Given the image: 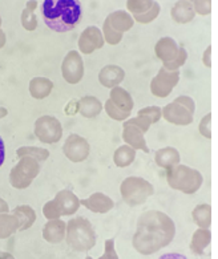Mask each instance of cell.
<instances>
[{
	"label": "cell",
	"instance_id": "obj_1",
	"mask_svg": "<svg viewBox=\"0 0 218 259\" xmlns=\"http://www.w3.org/2000/svg\"><path fill=\"white\" fill-rule=\"evenodd\" d=\"M176 226L166 214L161 211H148L143 214L133 237V247L143 255H152L173 241Z\"/></svg>",
	"mask_w": 218,
	"mask_h": 259
},
{
	"label": "cell",
	"instance_id": "obj_2",
	"mask_svg": "<svg viewBox=\"0 0 218 259\" xmlns=\"http://www.w3.org/2000/svg\"><path fill=\"white\" fill-rule=\"evenodd\" d=\"M41 16L46 25L55 32H68L76 28L82 18L79 0H44Z\"/></svg>",
	"mask_w": 218,
	"mask_h": 259
},
{
	"label": "cell",
	"instance_id": "obj_3",
	"mask_svg": "<svg viewBox=\"0 0 218 259\" xmlns=\"http://www.w3.org/2000/svg\"><path fill=\"white\" fill-rule=\"evenodd\" d=\"M65 241L75 251H90L96 245V233L90 221L81 217H76L67 224Z\"/></svg>",
	"mask_w": 218,
	"mask_h": 259
},
{
	"label": "cell",
	"instance_id": "obj_4",
	"mask_svg": "<svg viewBox=\"0 0 218 259\" xmlns=\"http://www.w3.org/2000/svg\"><path fill=\"white\" fill-rule=\"evenodd\" d=\"M202 174L196 169L188 167L185 165H177L172 167L168 173V182L176 190L185 193V194H193L202 185Z\"/></svg>",
	"mask_w": 218,
	"mask_h": 259
},
{
	"label": "cell",
	"instance_id": "obj_5",
	"mask_svg": "<svg viewBox=\"0 0 218 259\" xmlns=\"http://www.w3.org/2000/svg\"><path fill=\"white\" fill-rule=\"evenodd\" d=\"M39 173V161L32 157L24 156L20 158L16 166L12 167L11 173H10V182H11L12 188L25 189L32 184V181Z\"/></svg>",
	"mask_w": 218,
	"mask_h": 259
},
{
	"label": "cell",
	"instance_id": "obj_6",
	"mask_svg": "<svg viewBox=\"0 0 218 259\" xmlns=\"http://www.w3.org/2000/svg\"><path fill=\"white\" fill-rule=\"evenodd\" d=\"M156 52L161 60H164V68L169 71H179V68L185 64L186 57H188L186 51L177 46L172 37L161 39L156 46Z\"/></svg>",
	"mask_w": 218,
	"mask_h": 259
},
{
	"label": "cell",
	"instance_id": "obj_7",
	"mask_svg": "<svg viewBox=\"0 0 218 259\" xmlns=\"http://www.w3.org/2000/svg\"><path fill=\"white\" fill-rule=\"evenodd\" d=\"M194 101L188 96H180L164 108L166 121L176 125H189L193 122Z\"/></svg>",
	"mask_w": 218,
	"mask_h": 259
},
{
	"label": "cell",
	"instance_id": "obj_8",
	"mask_svg": "<svg viewBox=\"0 0 218 259\" xmlns=\"http://www.w3.org/2000/svg\"><path fill=\"white\" fill-rule=\"evenodd\" d=\"M122 198L130 206H137L153 194V188L143 178H126L121 185Z\"/></svg>",
	"mask_w": 218,
	"mask_h": 259
},
{
	"label": "cell",
	"instance_id": "obj_9",
	"mask_svg": "<svg viewBox=\"0 0 218 259\" xmlns=\"http://www.w3.org/2000/svg\"><path fill=\"white\" fill-rule=\"evenodd\" d=\"M35 135L44 144L58 142L63 136L60 121L54 116H41L35 122Z\"/></svg>",
	"mask_w": 218,
	"mask_h": 259
},
{
	"label": "cell",
	"instance_id": "obj_10",
	"mask_svg": "<svg viewBox=\"0 0 218 259\" xmlns=\"http://www.w3.org/2000/svg\"><path fill=\"white\" fill-rule=\"evenodd\" d=\"M126 7L133 14L135 20L147 24L153 22L160 14V4L154 0H128Z\"/></svg>",
	"mask_w": 218,
	"mask_h": 259
},
{
	"label": "cell",
	"instance_id": "obj_11",
	"mask_svg": "<svg viewBox=\"0 0 218 259\" xmlns=\"http://www.w3.org/2000/svg\"><path fill=\"white\" fill-rule=\"evenodd\" d=\"M61 73L63 77L69 84H77L84 76V63L79 52L71 51L65 56L63 65H61Z\"/></svg>",
	"mask_w": 218,
	"mask_h": 259
},
{
	"label": "cell",
	"instance_id": "obj_12",
	"mask_svg": "<svg viewBox=\"0 0 218 259\" xmlns=\"http://www.w3.org/2000/svg\"><path fill=\"white\" fill-rule=\"evenodd\" d=\"M179 80V71H169L166 68H162L158 72L157 77H154L153 81H152V93L154 96L166 97L169 93L172 92Z\"/></svg>",
	"mask_w": 218,
	"mask_h": 259
},
{
	"label": "cell",
	"instance_id": "obj_13",
	"mask_svg": "<svg viewBox=\"0 0 218 259\" xmlns=\"http://www.w3.org/2000/svg\"><path fill=\"white\" fill-rule=\"evenodd\" d=\"M63 152L72 162H81L88 157L90 145L85 139L77 135H71L63 146Z\"/></svg>",
	"mask_w": 218,
	"mask_h": 259
},
{
	"label": "cell",
	"instance_id": "obj_14",
	"mask_svg": "<svg viewBox=\"0 0 218 259\" xmlns=\"http://www.w3.org/2000/svg\"><path fill=\"white\" fill-rule=\"evenodd\" d=\"M59 215H72L77 211L80 206V199L71 190H61L52 199Z\"/></svg>",
	"mask_w": 218,
	"mask_h": 259
},
{
	"label": "cell",
	"instance_id": "obj_15",
	"mask_svg": "<svg viewBox=\"0 0 218 259\" xmlns=\"http://www.w3.org/2000/svg\"><path fill=\"white\" fill-rule=\"evenodd\" d=\"M104 46L103 33L97 27L91 25L88 28L82 31L79 39V48L82 54H91L97 48H101Z\"/></svg>",
	"mask_w": 218,
	"mask_h": 259
},
{
	"label": "cell",
	"instance_id": "obj_16",
	"mask_svg": "<svg viewBox=\"0 0 218 259\" xmlns=\"http://www.w3.org/2000/svg\"><path fill=\"white\" fill-rule=\"evenodd\" d=\"M67 235V224L61 220H51L44 225L43 238L52 245L60 243Z\"/></svg>",
	"mask_w": 218,
	"mask_h": 259
},
{
	"label": "cell",
	"instance_id": "obj_17",
	"mask_svg": "<svg viewBox=\"0 0 218 259\" xmlns=\"http://www.w3.org/2000/svg\"><path fill=\"white\" fill-rule=\"evenodd\" d=\"M80 205L90 209L93 213H107L115 206V203L109 197H107L103 193H95L88 198L81 199Z\"/></svg>",
	"mask_w": 218,
	"mask_h": 259
},
{
	"label": "cell",
	"instance_id": "obj_18",
	"mask_svg": "<svg viewBox=\"0 0 218 259\" xmlns=\"http://www.w3.org/2000/svg\"><path fill=\"white\" fill-rule=\"evenodd\" d=\"M172 19L179 24H186V23L192 22L196 16V11H194L193 3L190 0H179L176 2L173 6L172 11Z\"/></svg>",
	"mask_w": 218,
	"mask_h": 259
},
{
	"label": "cell",
	"instance_id": "obj_19",
	"mask_svg": "<svg viewBox=\"0 0 218 259\" xmlns=\"http://www.w3.org/2000/svg\"><path fill=\"white\" fill-rule=\"evenodd\" d=\"M211 242V233L209 229H197L194 231L193 237H192V242H190V250L196 255H201L204 254L205 250L209 247Z\"/></svg>",
	"mask_w": 218,
	"mask_h": 259
},
{
	"label": "cell",
	"instance_id": "obj_20",
	"mask_svg": "<svg viewBox=\"0 0 218 259\" xmlns=\"http://www.w3.org/2000/svg\"><path fill=\"white\" fill-rule=\"evenodd\" d=\"M52 89H54V82L51 81L50 78L33 77L29 81V93L36 100H43L47 96H50Z\"/></svg>",
	"mask_w": 218,
	"mask_h": 259
},
{
	"label": "cell",
	"instance_id": "obj_21",
	"mask_svg": "<svg viewBox=\"0 0 218 259\" xmlns=\"http://www.w3.org/2000/svg\"><path fill=\"white\" fill-rule=\"evenodd\" d=\"M107 22L117 32H124V31H128V29L132 28L133 18L125 11H116L112 12L108 16Z\"/></svg>",
	"mask_w": 218,
	"mask_h": 259
},
{
	"label": "cell",
	"instance_id": "obj_22",
	"mask_svg": "<svg viewBox=\"0 0 218 259\" xmlns=\"http://www.w3.org/2000/svg\"><path fill=\"white\" fill-rule=\"evenodd\" d=\"M154 160L160 165L161 167L165 169H172V167L177 166L180 162V153L179 150L175 148H164V149L158 150Z\"/></svg>",
	"mask_w": 218,
	"mask_h": 259
},
{
	"label": "cell",
	"instance_id": "obj_23",
	"mask_svg": "<svg viewBox=\"0 0 218 259\" xmlns=\"http://www.w3.org/2000/svg\"><path fill=\"white\" fill-rule=\"evenodd\" d=\"M12 214H14L19 221V231H24L27 230V229H29L36 220L35 210L27 205H22L18 206V207H15Z\"/></svg>",
	"mask_w": 218,
	"mask_h": 259
},
{
	"label": "cell",
	"instance_id": "obj_24",
	"mask_svg": "<svg viewBox=\"0 0 218 259\" xmlns=\"http://www.w3.org/2000/svg\"><path fill=\"white\" fill-rule=\"evenodd\" d=\"M19 231V221L14 214H0V239H7Z\"/></svg>",
	"mask_w": 218,
	"mask_h": 259
},
{
	"label": "cell",
	"instance_id": "obj_25",
	"mask_svg": "<svg viewBox=\"0 0 218 259\" xmlns=\"http://www.w3.org/2000/svg\"><path fill=\"white\" fill-rule=\"evenodd\" d=\"M194 224L197 225L201 229H209L211 225V207L210 205L207 203H202V205H198L194 207L193 213Z\"/></svg>",
	"mask_w": 218,
	"mask_h": 259
},
{
	"label": "cell",
	"instance_id": "obj_26",
	"mask_svg": "<svg viewBox=\"0 0 218 259\" xmlns=\"http://www.w3.org/2000/svg\"><path fill=\"white\" fill-rule=\"evenodd\" d=\"M101 104L96 97L86 96L79 100V112L84 117L92 118L96 117L97 114L100 113Z\"/></svg>",
	"mask_w": 218,
	"mask_h": 259
},
{
	"label": "cell",
	"instance_id": "obj_27",
	"mask_svg": "<svg viewBox=\"0 0 218 259\" xmlns=\"http://www.w3.org/2000/svg\"><path fill=\"white\" fill-rule=\"evenodd\" d=\"M124 126H125V131H124V135H122L124 136V139H125L130 145L145 150V153L149 152L147 144L144 142V139H143L144 132L141 131L139 126H136V125H135V126H130V125L124 124Z\"/></svg>",
	"mask_w": 218,
	"mask_h": 259
},
{
	"label": "cell",
	"instance_id": "obj_28",
	"mask_svg": "<svg viewBox=\"0 0 218 259\" xmlns=\"http://www.w3.org/2000/svg\"><path fill=\"white\" fill-rule=\"evenodd\" d=\"M111 65H108L107 68H104L103 71L100 72L99 78H100V82L104 84L105 87H112L113 84H117L125 77V73L120 69V68H116V71L113 72V75L111 73Z\"/></svg>",
	"mask_w": 218,
	"mask_h": 259
},
{
	"label": "cell",
	"instance_id": "obj_29",
	"mask_svg": "<svg viewBox=\"0 0 218 259\" xmlns=\"http://www.w3.org/2000/svg\"><path fill=\"white\" fill-rule=\"evenodd\" d=\"M16 154H18L19 158H22L24 156L32 157V158L37 160L39 162H43V161H46L50 157L48 150L41 149V148H35V146H22V148H19Z\"/></svg>",
	"mask_w": 218,
	"mask_h": 259
},
{
	"label": "cell",
	"instance_id": "obj_30",
	"mask_svg": "<svg viewBox=\"0 0 218 259\" xmlns=\"http://www.w3.org/2000/svg\"><path fill=\"white\" fill-rule=\"evenodd\" d=\"M136 156V152L132 150L129 146H121L118 148L117 152L115 154V161L117 166H128L130 165Z\"/></svg>",
	"mask_w": 218,
	"mask_h": 259
},
{
	"label": "cell",
	"instance_id": "obj_31",
	"mask_svg": "<svg viewBox=\"0 0 218 259\" xmlns=\"http://www.w3.org/2000/svg\"><path fill=\"white\" fill-rule=\"evenodd\" d=\"M22 24L27 31H35L37 27V18H36L35 11L25 7L22 12Z\"/></svg>",
	"mask_w": 218,
	"mask_h": 259
},
{
	"label": "cell",
	"instance_id": "obj_32",
	"mask_svg": "<svg viewBox=\"0 0 218 259\" xmlns=\"http://www.w3.org/2000/svg\"><path fill=\"white\" fill-rule=\"evenodd\" d=\"M105 109H107L108 114H109L111 117H113L117 121L125 120L129 116V113H130V112H126V110H122L121 108H116V104L113 103L112 100L107 101V104H105Z\"/></svg>",
	"mask_w": 218,
	"mask_h": 259
},
{
	"label": "cell",
	"instance_id": "obj_33",
	"mask_svg": "<svg viewBox=\"0 0 218 259\" xmlns=\"http://www.w3.org/2000/svg\"><path fill=\"white\" fill-rule=\"evenodd\" d=\"M104 35H105V37H107L108 43L111 44H117L120 40H121V32H117L116 29H113L109 25V23L105 20V23H104Z\"/></svg>",
	"mask_w": 218,
	"mask_h": 259
},
{
	"label": "cell",
	"instance_id": "obj_34",
	"mask_svg": "<svg viewBox=\"0 0 218 259\" xmlns=\"http://www.w3.org/2000/svg\"><path fill=\"white\" fill-rule=\"evenodd\" d=\"M193 7L196 14L206 16L211 12V0H193Z\"/></svg>",
	"mask_w": 218,
	"mask_h": 259
},
{
	"label": "cell",
	"instance_id": "obj_35",
	"mask_svg": "<svg viewBox=\"0 0 218 259\" xmlns=\"http://www.w3.org/2000/svg\"><path fill=\"white\" fill-rule=\"evenodd\" d=\"M139 116H144V117L148 118L153 124V122H157L161 118V109L158 107L145 108V109L140 110Z\"/></svg>",
	"mask_w": 218,
	"mask_h": 259
},
{
	"label": "cell",
	"instance_id": "obj_36",
	"mask_svg": "<svg viewBox=\"0 0 218 259\" xmlns=\"http://www.w3.org/2000/svg\"><path fill=\"white\" fill-rule=\"evenodd\" d=\"M211 113H207L200 122V133L204 136L205 139H211Z\"/></svg>",
	"mask_w": 218,
	"mask_h": 259
},
{
	"label": "cell",
	"instance_id": "obj_37",
	"mask_svg": "<svg viewBox=\"0 0 218 259\" xmlns=\"http://www.w3.org/2000/svg\"><path fill=\"white\" fill-rule=\"evenodd\" d=\"M99 259H120L115 250V241L113 239L105 241V251Z\"/></svg>",
	"mask_w": 218,
	"mask_h": 259
},
{
	"label": "cell",
	"instance_id": "obj_38",
	"mask_svg": "<svg viewBox=\"0 0 218 259\" xmlns=\"http://www.w3.org/2000/svg\"><path fill=\"white\" fill-rule=\"evenodd\" d=\"M125 124H135L136 126H139V128L141 129L143 132H147L148 129H149V126H150V124H152V122H150L148 118H145V117L143 118L141 116H139L137 118H133V120L126 121Z\"/></svg>",
	"mask_w": 218,
	"mask_h": 259
},
{
	"label": "cell",
	"instance_id": "obj_39",
	"mask_svg": "<svg viewBox=\"0 0 218 259\" xmlns=\"http://www.w3.org/2000/svg\"><path fill=\"white\" fill-rule=\"evenodd\" d=\"M79 112V101H75V100H72L67 104V107H65V114H68V116H73L75 113Z\"/></svg>",
	"mask_w": 218,
	"mask_h": 259
},
{
	"label": "cell",
	"instance_id": "obj_40",
	"mask_svg": "<svg viewBox=\"0 0 218 259\" xmlns=\"http://www.w3.org/2000/svg\"><path fill=\"white\" fill-rule=\"evenodd\" d=\"M210 55H211V47L209 46V47H207V48H206V50H205V52H204V57H202V60H204L205 67H207V68H210V67H211Z\"/></svg>",
	"mask_w": 218,
	"mask_h": 259
},
{
	"label": "cell",
	"instance_id": "obj_41",
	"mask_svg": "<svg viewBox=\"0 0 218 259\" xmlns=\"http://www.w3.org/2000/svg\"><path fill=\"white\" fill-rule=\"evenodd\" d=\"M158 259H188V258H186L185 255H183V254H179V252H168V254L160 256Z\"/></svg>",
	"mask_w": 218,
	"mask_h": 259
},
{
	"label": "cell",
	"instance_id": "obj_42",
	"mask_svg": "<svg viewBox=\"0 0 218 259\" xmlns=\"http://www.w3.org/2000/svg\"><path fill=\"white\" fill-rule=\"evenodd\" d=\"M4 157H6V146H4V141L0 136V167L4 162Z\"/></svg>",
	"mask_w": 218,
	"mask_h": 259
},
{
	"label": "cell",
	"instance_id": "obj_43",
	"mask_svg": "<svg viewBox=\"0 0 218 259\" xmlns=\"http://www.w3.org/2000/svg\"><path fill=\"white\" fill-rule=\"evenodd\" d=\"M8 213V203L4 199L0 198V214Z\"/></svg>",
	"mask_w": 218,
	"mask_h": 259
},
{
	"label": "cell",
	"instance_id": "obj_44",
	"mask_svg": "<svg viewBox=\"0 0 218 259\" xmlns=\"http://www.w3.org/2000/svg\"><path fill=\"white\" fill-rule=\"evenodd\" d=\"M25 7L29 8V10H32V11H35L36 8H37V2H36V0H28L27 4H25Z\"/></svg>",
	"mask_w": 218,
	"mask_h": 259
},
{
	"label": "cell",
	"instance_id": "obj_45",
	"mask_svg": "<svg viewBox=\"0 0 218 259\" xmlns=\"http://www.w3.org/2000/svg\"><path fill=\"white\" fill-rule=\"evenodd\" d=\"M6 41H7V37H6V33L0 29V50L6 46Z\"/></svg>",
	"mask_w": 218,
	"mask_h": 259
},
{
	"label": "cell",
	"instance_id": "obj_46",
	"mask_svg": "<svg viewBox=\"0 0 218 259\" xmlns=\"http://www.w3.org/2000/svg\"><path fill=\"white\" fill-rule=\"evenodd\" d=\"M0 259H15V258L12 254H10V252L0 251Z\"/></svg>",
	"mask_w": 218,
	"mask_h": 259
},
{
	"label": "cell",
	"instance_id": "obj_47",
	"mask_svg": "<svg viewBox=\"0 0 218 259\" xmlns=\"http://www.w3.org/2000/svg\"><path fill=\"white\" fill-rule=\"evenodd\" d=\"M7 114H8V110L6 109V108L0 107V118L6 117V116H7Z\"/></svg>",
	"mask_w": 218,
	"mask_h": 259
},
{
	"label": "cell",
	"instance_id": "obj_48",
	"mask_svg": "<svg viewBox=\"0 0 218 259\" xmlns=\"http://www.w3.org/2000/svg\"><path fill=\"white\" fill-rule=\"evenodd\" d=\"M85 259H92V258H91V256H86V258Z\"/></svg>",
	"mask_w": 218,
	"mask_h": 259
},
{
	"label": "cell",
	"instance_id": "obj_49",
	"mask_svg": "<svg viewBox=\"0 0 218 259\" xmlns=\"http://www.w3.org/2000/svg\"><path fill=\"white\" fill-rule=\"evenodd\" d=\"M0 25H2V18H0Z\"/></svg>",
	"mask_w": 218,
	"mask_h": 259
},
{
	"label": "cell",
	"instance_id": "obj_50",
	"mask_svg": "<svg viewBox=\"0 0 218 259\" xmlns=\"http://www.w3.org/2000/svg\"><path fill=\"white\" fill-rule=\"evenodd\" d=\"M190 2H193V0H190Z\"/></svg>",
	"mask_w": 218,
	"mask_h": 259
}]
</instances>
